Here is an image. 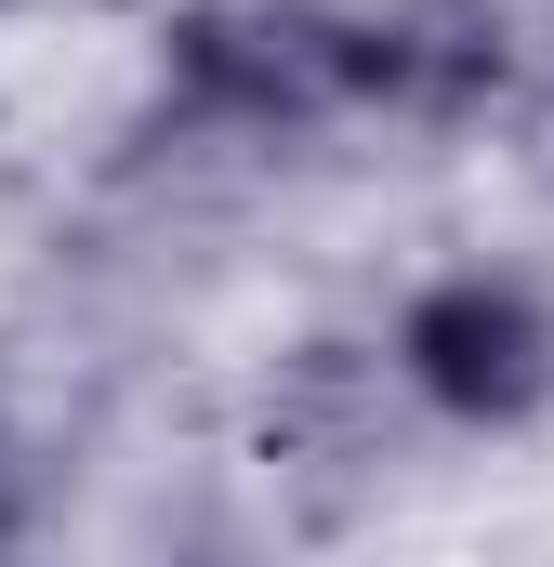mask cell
<instances>
[{
    "label": "cell",
    "instance_id": "1",
    "mask_svg": "<svg viewBox=\"0 0 554 567\" xmlns=\"http://www.w3.org/2000/svg\"><path fill=\"white\" fill-rule=\"evenodd\" d=\"M357 120V0H198L158 40L145 145H304Z\"/></svg>",
    "mask_w": 554,
    "mask_h": 567
},
{
    "label": "cell",
    "instance_id": "2",
    "mask_svg": "<svg viewBox=\"0 0 554 567\" xmlns=\"http://www.w3.org/2000/svg\"><path fill=\"white\" fill-rule=\"evenodd\" d=\"M397 396L422 423H462V435H515L554 410V303L515 265H462V278H422L397 343H383Z\"/></svg>",
    "mask_w": 554,
    "mask_h": 567
},
{
    "label": "cell",
    "instance_id": "3",
    "mask_svg": "<svg viewBox=\"0 0 554 567\" xmlns=\"http://www.w3.org/2000/svg\"><path fill=\"white\" fill-rule=\"evenodd\" d=\"M27 515H40V435L0 383V567H27Z\"/></svg>",
    "mask_w": 554,
    "mask_h": 567
},
{
    "label": "cell",
    "instance_id": "4",
    "mask_svg": "<svg viewBox=\"0 0 554 567\" xmlns=\"http://www.w3.org/2000/svg\"><path fill=\"white\" fill-rule=\"evenodd\" d=\"M0 13H13V0H0Z\"/></svg>",
    "mask_w": 554,
    "mask_h": 567
}]
</instances>
